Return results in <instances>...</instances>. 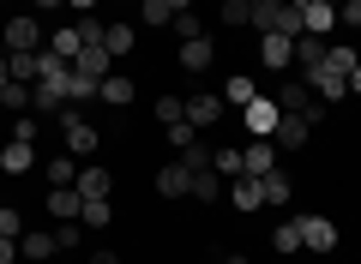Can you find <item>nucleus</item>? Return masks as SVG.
<instances>
[{
	"instance_id": "nucleus-1",
	"label": "nucleus",
	"mask_w": 361,
	"mask_h": 264,
	"mask_svg": "<svg viewBox=\"0 0 361 264\" xmlns=\"http://www.w3.org/2000/svg\"><path fill=\"white\" fill-rule=\"evenodd\" d=\"M54 120H61V132H66V156H97L103 132L85 120V108H78V102H61V108H54Z\"/></svg>"
},
{
	"instance_id": "nucleus-2",
	"label": "nucleus",
	"mask_w": 361,
	"mask_h": 264,
	"mask_svg": "<svg viewBox=\"0 0 361 264\" xmlns=\"http://www.w3.org/2000/svg\"><path fill=\"white\" fill-rule=\"evenodd\" d=\"M301 84H307L319 102H343V96H349V78L337 73V66H325V61H319V66H307V73H301Z\"/></svg>"
},
{
	"instance_id": "nucleus-3",
	"label": "nucleus",
	"mask_w": 361,
	"mask_h": 264,
	"mask_svg": "<svg viewBox=\"0 0 361 264\" xmlns=\"http://www.w3.org/2000/svg\"><path fill=\"white\" fill-rule=\"evenodd\" d=\"M295 228H301V246L307 252H337V222L331 216L307 210V216H295Z\"/></svg>"
},
{
	"instance_id": "nucleus-4",
	"label": "nucleus",
	"mask_w": 361,
	"mask_h": 264,
	"mask_svg": "<svg viewBox=\"0 0 361 264\" xmlns=\"http://www.w3.org/2000/svg\"><path fill=\"white\" fill-rule=\"evenodd\" d=\"M42 37H49V30H42L30 13L6 18V54H37V49H42Z\"/></svg>"
},
{
	"instance_id": "nucleus-5",
	"label": "nucleus",
	"mask_w": 361,
	"mask_h": 264,
	"mask_svg": "<svg viewBox=\"0 0 361 264\" xmlns=\"http://www.w3.org/2000/svg\"><path fill=\"white\" fill-rule=\"evenodd\" d=\"M180 114H187V126H193V132H205V126L223 120V96H211V90H199V96H180Z\"/></svg>"
},
{
	"instance_id": "nucleus-6",
	"label": "nucleus",
	"mask_w": 361,
	"mask_h": 264,
	"mask_svg": "<svg viewBox=\"0 0 361 264\" xmlns=\"http://www.w3.org/2000/svg\"><path fill=\"white\" fill-rule=\"evenodd\" d=\"M307 132H313V126L301 120V114H283V108H277V126H271V144H277V156H283V151H301V144H307Z\"/></svg>"
},
{
	"instance_id": "nucleus-7",
	"label": "nucleus",
	"mask_w": 361,
	"mask_h": 264,
	"mask_svg": "<svg viewBox=\"0 0 361 264\" xmlns=\"http://www.w3.org/2000/svg\"><path fill=\"white\" fill-rule=\"evenodd\" d=\"M295 13H301V30L307 37H331L337 30V6H325V0H295Z\"/></svg>"
},
{
	"instance_id": "nucleus-8",
	"label": "nucleus",
	"mask_w": 361,
	"mask_h": 264,
	"mask_svg": "<svg viewBox=\"0 0 361 264\" xmlns=\"http://www.w3.org/2000/svg\"><path fill=\"white\" fill-rule=\"evenodd\" d=\"M241 126L253 132V139H271V126H277V102H271V96L241 102Z\"/></svg>"
},
{
	"instance_id": "nucleus-9",
	"label": "nucleus",
	"mask_w": 361,
	"mask_h": 264,
	"mask_svg": "<svg viewBox=\"0 0 361 264\" xmlns=\"http://www.w3.org/2000/svg\"><path fill=\"white\" fill-rule=\"evenodd\" d=\"M271 168H277V144H271V139H247L241 144V175H271Z\"/></svg>"
},
{
	"instance_id": "nucleus-10",
	"label": "nucleus",
	"mask_w": 361,
	"mask_h": 264,
	"mask_svg": "<svg viewBox=\"0 0 361 264\" xmlns=\"http://www.w3.org/2000/svg\"><path fill=\"white\" fill-rule=\"evenodd\" d=\"M73 73L90 78V84H103V78H109V49H103V42H85V49L73 54Z\"/></svg>"
},
{
	"instance_id": "nucleus-11",
	"label": "nucleus",
	"mask_w": 361,
	"mask_h": 264,
	"mask_svg": "<svg viewBox=\"0 0 361 264\" xmlns=\"http://www.w3.org/2000/svg\"><path fill=\"white\" fill-rule=\"evenodd\" d=\"M30 168H37V144H25V139L0 144V175H30Z\"/></svg>"
},
{
	"instance_id": "nucleus-12",
	"label": "nucleus",
	"mask_w": 361,
	"mask_h": 264,
	"mask_svg": "<svg viewBox=\"0 0 361 264\" xmlns=\"http://www.w3.org/2000/svg\"><path fill=\"white\" fill-rule=\"evenodd\" d=\"M229 204H235L241 216L265 210V192H259V180H253V175H235V180H229Z\"/></svg>"
},
{
	"instance_id": "nucleus-13",
	"label": "nucleus",
	"mask_w": 361,
	"mask_h": 264,
	"mask_svg": "<svg viewBox=\"0 0 361 264\" xmlns=\"http://www.w3.org/2000/svg\"><path fill=\"white\" fill-rule=\"evenodd\" d=\"M259 192H265V210H283V204L295 199V180H289L283 168H271V175H259Z\"/></svg>"
},
{
	"instance_id": "nucleus-14",
	"label": "nucleus",
	"mask_w": 361,
	"mask_h": 264,
	"mask_svg": "<svg viewBox=\"0 0 361 264\" xmlns=\"http://www.w3.org/2000/svg\"><path fill=\"white\" fill-rule=\"evenodd\" d=\"M187 187H193V175L180 163H157V199H187Z\"/></svg>"
},
{
	"instance_id": "nucleus-15",
	"label": "nucleus",
	"mask_w": 361,
	"mask_h": 264,
	"mask_svg": "<svg viewBox=\"0 0 361 264\" xmlns=\"http://www.w3.org/2000/svg\"><path fill=\"white\" fill-rule=\"evenodd\" d=\"M18 258H25V264H49V258H54V234H49V228L18 234Z\"/></svg>"
},
{
	"instance_id": "nucleus-16",
	"label": "nucleus",
	"mask_w": 361,
	"mask_h": 264,
	"mask_svg": "<svg viewBox=\"0 0 361 264\" xmlns=\"http://www.w3.org/2000/svg\"><path fill=\"white\" fill-rule=\"evenodd\" d=\"M42 204H49L54 222H78V210H85V199H78L73 187H49V199H42Z\"/></svg>"
},
{
	"instance_id": "nucleus-17",
	"label": "nucleus",
	"mask_w": 361,
	"mask_h": 264,
	"mask_svg": "<svg viewBox=\"0 0 361 264\" xmlns=\"http://www.w3.org/2000/svg\"><path fill=\"white\" fill-rule=\"evenodd\" d=\"M211 61H217V42L211 37H187L180 42V66H187V73H205Z\"/></svg>"
},
{
	"instance_id": "nucleus-18",
	"label": "nucleus",
	"mask_w": 361,
	"mask_h": 264,
	"mask_svg": "<svg viewBox=\"0 0 361 264\" xmlns=\"http://www.w3.org/2000/svg\"><path fill=\"white\" fill-rule=\"evenodd\" d=\"M259 66H265V73H289V37H259Z\"/></svg>"
},
{
	"instance_id": "nucleus-19",
	"label": "nucleus",
	"mask_w": 361,
	"mask_h": 264,
	"mask_svg": "<svg viewBox=\"0 0 361 264\" xmlns=\"http://www.w3.org/2000/svg\"><path fill=\"white\" fill-rule=\"evenodd\" d=\"M97 96H103V102H109V108H127V102H133V96H139V84H133V78H127V73H109V78H103V84H97Z\"/></svg>"
},
{
	"instance_id": "nucleus-20",
	"label": "nucleus",
	"mask_w": 361,
	"mask_h": 264,
	"mask_svg": "<svg viewBox=\"0 0 361 264\" xmlns=\"http://www.w3.org/2000/svg\"><path fill=\"white\" fill-rule=\"evenodd\" d=\"M133 42H139V30H133V25H103V49H109V61L133 54Z\"/></svg>"
},
{
	"instance_id": "nucleus-21",
	"label": "nucleus",
	"mask_w": 361,
	"mask_h": 264,
	"mask_svg": "<svg viewBox=\"0 0 361 264\" xmlns=\"http://www.w3.org/2000/svg\"><path fill=\"white\" fill-rule=\"evenodd\" d=\"M73 192H78V199H109V168H78Z\"/></svg>"
},
{
	"instance_id": "nucleus-22",
	"label": "nucleus",
	"mask_w": 361,
	"mask_h": 264,
	"mask_svg": "<svg viewBox=\"0 0 361 264\" xmlns=\"http://www.w3.org/2000/svg\"><path fill=\"white\" fill-rule=\"evenodd\" d=\"M253 96H259V84L247 73H235L229 84H223V108H241V102H253Z\"/></svg>"
},
{
	"instance_id": "nucleus-23",
	"label": "nucleus",
	"mask_w": 361,
	"mask_h": 264,
	"mask_svg": "<svg viewBox=\"0 0 361 264\" xmlns=\"http://www.w3.org/2000/svg\"><path fill=\"white\" fill-rule=\"evenodd\" d=\"M61 102H66L61 84H30V114H54Z\"/></svg>"
},
{
	"instance_id": "nucleus-24",
	"label": "nucleus",
	"mask_w": 361,
	"mask_h": 264,
	"mask_svg": "<svg viewBox=\"0 0 361 264\" xmlns=\"http://www.w3.org/2000/svg\"><path fill=\"white\" fill-rule=\"evenodd\" d=\"M187 199H199V204H217V199H223V175H211V168H205V175H193Z\"/></svg>"
},
{
	"instance_id": "nucleus-25",
	"label": "nucleus",
	"mask_w": 361,
	"mask_h": 264,
	"mask_svg": "<svg viewBox=\"0 0 361 264\" xmlns=\"http://www.w3.org/2000/svg\"><path fill=\"white\" fill-rule=\"evenodd\" d=\"M180 168H187V175H205L211 168V151H205V139H193V144H180V156H175Z\"/></svg>"
},
{
	"instance_id": "nucleus-26",
	"label": "nucleus",
	"mask_w": 361,
	"mask_h": 264,
	"mask_svg": "<svg viewBox=\"0 0 361 264\" xmlns=\"http://www.w3.org/2000/svg\"><path fill=\"white\" fill-rule=\"evenodd\" d=\"M211 175H241V144H217V151H211Z\"/></svg>"
},
{
	"instance_id": "nucleus-27",
	"label": "nucleus",
	"mask_w": 361,
	"mask_h": 264,
	"mask_svg": "<svg viewBox=\"0 0 361 264\" xmlns=\"http://www.w3.org/2000/svg\"><path fill=\"white\" fill-rule=\"evenodd\" d=\"M307 96H313L307 84H277V96H271V102H277L283 114H301V108H307Z\"/></svg>"
},
{
	"instance_id": "nucleus-28",
	"label": "nucleus",
	"mask_w": 361,
	"mask_h": 264,
	"mask_svg": "<svg viewBox=\"0 0 361 264\" xmlns=\"http://www.w3.org/2000/svg\"><path fill=\"white\" fill-rule=\"evenodd\" d=\"M0 61L13 73V84H37V54H0Z\"/></svg>"
},
{
	"instance_id": "nucleus-29",
	"label": "nucleus",
	"mask_w": 361,
	"mask_h": 264,
	"mask_svg": "<svg viewBox=\"0 0 361 264\" xmlns=\"http://www.w3.org/2000/svg\"><path fill=\"white\" fill-rule=\"evenodd\" d=\"M109 216H115V204H109V199H85V210H78V228H103Z\"/></svg>"
},
{
	"instance_id": "nucleus-30",
	"label": "nucleus",
	"mask_w": 361,
	"mask_h": 264,
	"mask_svg": "<svg viewBox=\"0 0 361 264\" xmlns=\"http://www.w3.org/2000/svg\"><path fill=\"white\" fill-rule=\"evenodd\" d=\"M49 180H54V187H73V180H78V156H49Z\"/></svg>"
},
{
	"instance_id": "nucleus-31",
	"label": "nucleus",
	"mask_w": 361,
	"mask_h": 264,
	"mask_svg": "<svg viewBox=\"0 0 361 264\" xmlns=\"http://www.w3.org/2000/svg\"><path fill=\"white\" fill-rule=\"evenodd\" d=\"M247 13H253L247 0H217V18H223L229 30H247Z\"/></svg>"
},
{
	"instance_id": "nucleus-32",
	"label": "nucleus",
	"mask_w": 361,
	"mask_h": 264,
	"mask_svg": "<svg viewBox=\"0 0 361 264\" xmlns=\"http://www.w3.org/2000/svg\"><path fill=\"white\" fill-rule=\"evenodd\" d=\"M169 30H175L180 42H187V37H205V25H199V13H175V18H169Z\"/></svg>"
},
{
	"instance_id": "nucleus-33",
	"label": "nucleus",
	"mask_w": 361,
	"mask_h": 264,
	"mask_svg": "<svg viewBox=\"0 0 361 264\" xmlns=\"http://www.w3.org/2000/svg\"><path fill=\"white\" fill-rule=\"evenodd\" d=\"M97 96V84H90V78H78L73 66H66V102H90Z\"/></svg>"
},
{
	"instance_id": "nucleus-34",
	"label": "nucleus",
	"mask_w": 361,
	"mask_h": 264,
	"mask_svg": "<svg viewBox=\"0 0 361 264\" xmlns=\"http://www.w3.org/2000/svg\"><path fill=\"white\" fill-rule=\"evenodd\" d=\"M0 108H6V114L30 108V84H6V90H0Z\"/></svg>"
},
{
	"instance_id": "nucleus-35",
	"label": "nucleus",
	"mask_w": 361,
	"mask_h": 264,
	"mask_svg": "<svg viewBox=\"0 0 361 264\" xmlns=\"http://www.w3.org/2000/svg\"><path fill=\"white\" fill-rule=\"evenodd\" d=\"M271 246L283 252V258H289V252H301V228H295V222H283L277 234H271Z\"/></svg>"
},
{
	"instance_id": "nucleus-36",
	"label": "nucleus",
	"mask_w": 361,
	"mask_h": 264,
	"mask_svg": "<svg viewBox=\"0 0 361 264\" xmlns=\"http://www.w3.org/2000/svg\"><path fill=\"white\" fill-rule=\"evenodd\" d=\"M139 13H145V25H157V30L175 18V13H169V0H139Z\"/></svg>"
},
{
	"instance_id": "nucleus-37",
	"label": "nucleus",
	"mask_w": 361,
	"mask_h": 264,
	"mask_svg": "<svg viewBox=\"0 0 361 264\" xmlns=\"http://www.w3.org/2000/svg\"><path fill=\"white\" fill-rule=\"evenodd\" d=\"M49 234H54V246L66 252V246H78V240H85V228H78V222H54Z\"/></svg>"
},
{
	"instance_id": "nucleus-38",
	"label": "nucleus",
	"mask_w": 361,
	"mask_h": 264,
	"mask_svg": "<svg viewBox=\"0 0 361 264\" xmlns=\"http://www.w3.org/2000/svg\"><path fill=\"white\" fill-rule=\"evenodd\" d=\"M157 120H163V126L187 120V114H180V96H157Z\"/></svg>"
},
{
	"instance_id": "nucleus-39",
	"label": "nucleus",
	"mask_w": 361,
	"mask_h": 264,
	"mask_svg": "<svg viewBox=\"0 0 361 264\" xmlns=\"http://www.w3.org/2000/svg\"><path fill=\"white\" fill-rule=\"evenodd\" d=\"M0 234H13V240H18V234H25V216H18V210H13V204H0Z\"/></svg>"
},
{
	"instance_id": "nucleus-40",
	"label": "nucleus",
	"mask_w": 361,
	"mask_h": 264,
	"mask_svg": "<svg viewBox=\"0 0 361 264\" xmlns=\"http://www.w3.org/2000/svg\"><path fill=\"white\" fill-rule=\"evenodd\" d=\"M163 139H169V144H175V151H180V144H193L199 132H193V126H187V120H175V126H163Z\"/></svg>"
},
{
	"instance_id": "nucleus-41",
	"label": "nucleus",
	"mask_w": 361,
	"mask_h": 264,
	"mask_svg": "<svg viewBox=\"0 0 361 264\" xmlns=\"http://www.w3.org/2000/svg\"><path fill=\"white\" fill-rule=\"evenodd\" d=\"M37 132H42V126H37V114H18V120H13V139L37 144Z\"/></svg>"
},
{
	"instance_id": "nucleus-42",
	"label": "nucleus",
	"mask_w": 361,
	"mask_h": 264,
	"mask_svg": "<svg viewBox=\"0 0 361 264\" xmlns=\"http://www.w3.org/2000/svg\"><path fill=\"white\" fill-rule=\"evenodd\" d=\"M13 258H18V240H13V234H0V264H13Z\"/></svg>"
},
{
	"instance_id": "nucleus-43",
	"label": "nucleus",
	"mask_w": 361,
	"mask_h": 264,
	"mask_svg": "<svg viewBox=\"0 0 361 264\" xmlns=\"http://www.w3.org/2000/svg\"><path fill=\"white\" fill-rule=\"evenodd\" d=\"M90 264H121V252H109V246H103V252H90Z\"/></svg>"
},
{
	"instance_id": "nucleus-44",
	"label": "nucleus",
	"mask_w": 361,
	"mask_h": 264,
	"mask_svg": "<svg viewBox=\"0 0 361 264\" xmlns=\"http://www.w3.org/2000/svg\"><path fill=\"white\" fill-rule=\"evenodd\" d=\"M66 6H73V13H97V0H66Z\"/></svg>"
},
{
	"instance_id": "nucleus-45",
	"label": "nucleus",
	"mask_w": 361,
	"mask_h": 264,
	"mask_svg": "<svg viewBox=\"0 0 361 264\" xmlns=\"http://www.w3.org/2000/svg\"><path fill=\"white\" fill-rule=\"evenodd\" d=\"M30 6H37V13H54V6H66V0H30Z\"/></svg>"
},
{
	"instance_id": "nucleus-46",
	"label": "nucleus",
	"mask_w": 361,
	"mask_h": 264,
	"mask_svg": "<svg viewBox=\"0 0 361 264\" xmlns=\"http://www.w3.org/2000/svg\"><path fill=\"white\" fill-rule=\"evenodd\" d=\"M223 264H253V258H247V252H223Z\"/></svg>"
},
{
	"instance_id": "nucleus-47",
	"label": "nucleus",
	"mask_w": 361,
	"mask_h": 264,
	"mask_svg": "<svg viewBox=\"0 0 361 264\" xmlns=\"http://www.w3.org/2000/svg\"><path fill=\"white\" fill-rule=\"evenodd\" d=\"M6 84H13V73H6V61H0V90H6Z\"/></svg>"
},
{
	"instance_id": "nucleus-48",
	"label": "nucleus",
	"mask_w": 361,
	"mask_h": 264,
	"mask_svg": "<svg viewBox=\"0 0 361 264\" xmlns=\"http://www.w3.org/2000/svg\"><path fill=\"white\" fill-rule=\"evenodd\" d=\"M0 114H6V108H0Z\"/></svg>"
},
{
	"instance_id": "nucleus-49",
	"label": "nucleus",
	"mask_w": 361,
	"mask_h": 264,
	"mask_svg": "<svg viewBox=\"0 0 361 264\" xmlns=\"http://www.w3.org/2000/svg\"><path fill=\"white\" fill-rule=\"evenodd\" d=\"M0 204H6V199H0Z\"/></svg>"
}]
</instances>
